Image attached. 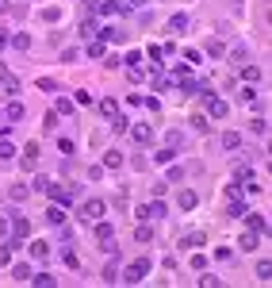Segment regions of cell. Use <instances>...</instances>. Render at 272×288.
Returning <instances> with one entry per match:
<instances>
[{"label": "cell", "mask_w": 272, "mask_h": 288, "mask_svg": "<svg viewBox=\"0 0 272 288\" xmlns=\"http://www.w3.org/2000/svg\"><path fill=\"white\" fill-rule=\"evenodd\" d=\"M161 216H169V208H165V204H161V196H158V200L146 208V219H161Z\"/></svg>", "instance_id": "5bb4252c"}, {"label": "cell", "mask_w": 272, "mask_h": 288, "mask_svg": "<svg viewBox=\"0 0 272 288\" xmlns=\"http://www.w3.org/2000/svg\"><path fill=\"white\" fill-rule=\"evenodd\" d=\"M96 242H100V250H115V227L111 223H104V219H96Z\"/></svg>", "instance_id": "5b68a950"}, {"label": "cell", "mask_w": 272, "mask_h": 288, "mask_svg": "<svg viewBox=\"0 0 272 288\" xmlns=\"http://www.w3.org/2000/svg\"><path fill=\"white\" fill-rule=\"evenodd\" d=\"M27 281H31V285H39V288H54V277H50V273H31Z\"/></svg>", "instance_id": "ffe728a7"}, {"label": "cell", "mask_w": 272, "mask_h": 288, "mask_svg": "<svg viewBox=\"0 0 272 288\" xmlns=\"http://www.w3.org/2000/svg\"><path fill=\"white\" fill-rule=\"evenodd\" d=\"M127 81L138 85V81H142V66H127Z\"/></svg>", "instance_id": "4dcf8cb0"}, {"label": "cell", "mask_w": 272, "mask_h": 288, "mask_svg": "<svg viewBox=\"0 0 272 288\" xmlns=\"http://www.w3.org/2000/svg\"><path fill=\"white\" fill-rule=\"evenodd\" d=\"M43 196H50V200L54 204H61V208H69L73 204V196H77V192H73L69 185H57V181H50V185H46V192Z\"/></svg>", "instance_id": "3957f363"}, {"label": "cell", "mask_w": 272, "mask_h": 288, "mask_svg": "<svg viewBox=\"0 0 272 288\" xmlns=\"http://www.w3.org/2000/svg\"><path fill=\"white\" fill-rule=\"evenodd\" d=\"M8 46H15V50H27V46H31V39L15 31V35H8Z\"/></svg>", "instance_id": "44dd1931"}, {"label": "cell", "mask_w": 272, "mask_h": 288, "mask_svg": "<svg viewBox=\"0 0 272 288\" xmlns=\"http://www.w3.org/2000/svg\"><path fill=\"white\" fill-rule=\"evenodd\" d=\"M39 88H43V92H57V85L50 81V77H43V81H39Z\"/></svg>", "instance_id": "ee69618b"}, {"label": "cell", "mask_w": 272, "mask_h": 288, "mask_svg": "<svg viewBox=\"0 0 272 288\" xmlns=\"http://www.w3.org/2000/svg\"><path fill=\"white\" fill-rule=\"evenodd\" d=\"M184 27H188V15H184V12L169 15V31H184Z\"/></svg>", "instance_id": "7402d4cb"}, {"label": "cell", "mask_w": 272, "mask_h": 288, "mask_svg": "<svg viewBox=\"0 0 272 288\" xmlns=\"http://www.w3.org/2000/svg\"><path fill=\"white\" fill-rule=\"evenodd\" d=\"M249 131H253V135H269V119H253Z\"/></svg>", "instance_id": "d6a6232c"}, {"label": "cell", "mask_w": 272, "mask_h": 288, "mask_svg": "<svg viewBox=\"0 0 272 288\" xmlns=\"http://www.w3.org/2000/svg\"><path fill=\"white\" fill-rule=\"evenodd\" d=\"M100 281H104V285H115V281H119V265H115V261H108V265H104Z\"/></svg>", "instance_id": "2e32d148"}, {"label": "cell", "mask_w": 272, "mask_h": 288, "mask_svg": "<svg viewBox=\"0 0 272 288\" xmlns=\"http://www.w3.org/2000/svg\"><path fill=\"white\" fill-rule=\"evenodd\" d=\"M27 277H31V265H23V261H15V265H12V281L19 285V281H27Z\"/></svg>", "instance_id": "d6986e66"}, {"label": "cell", "mask_w": 272, "mask_h": 288, "mask_svg": "<svg viewBox=\"0 0 272 288\" xmlns=\"http://www.w3.org/2000/svg\"><path fill=\"white\" fill-rule=\"evenodd\" d=\"M169 146L176 150V146H184V135H176V131H169Z\"/></svg>", "instance_id": "7bdbcfd3"}, {"label": "cell", "mask_w": 272, "mask_h": 288, "mask_svg": "<svg viewBox=\"0 0 272 288\" xmlns=\"http://www.w3.org/2000/svg\"><path fill=\"white\" fill-rule=\"evenodd\" d=\"M127 127H130V123H127V115H119V112H115V115H111V131H115V135H123Z\"/></svg>", "instance_id": "d4e9b609"}, {"label": "cell", "mask_w": 272, "mask_h": 288, "mask_svg": "<svg viewBox=\"0 0 272 288\" xmlns=\"http://www.w3.org/2000/svg\"><path fill=\"white\" fill-rule=\"evenodd\" d=\"M192 127H196V131H203V135H207V131H211V123H207V115H196V119H192Z\"/></svg>", "instance_id": "8d00e7d4"}, {"label": "cell", "mask_w": 272, "mask_h": 288, "mask_svg": "<svg viewBox=\"0 0 272 288\" xmlns=\"http://www.w3.org/2000/svg\"><path fill=\"white\" fill-rule=\"evenodd\" d=\"M161 54H165L161 46H150V62H154V66H161Z\"/></svg>", "instance_id": "b9f144b4"}, {"label": "cell", "mask_w": 272, "mask_h": 288, "mask_svg": "<svg viewBox=\"0 0 272 288\" xmlns=\"http://www.w3.org/2000/svg\"><path fill=\"white\" fill-rule=\"evenodd\" d=\"M150 238H154V230L146 227V223H138V227H134V242H150Z\"/></svg>", "instance_id": "603a6c76"}, {"label": "cell", "mask_w": 272, "mask_h": 288, "mask_svg": "<svg viewBox=\"0 0 272 288\" xmlns=\"http://www.w3.org/2000/svg\"><path fill=\"white\" fill-rule=\"evenodd\" d=\"M207 54H211V58H222V54H226V46L218 43V39H211V43H207Z\"/></svg>", "instance_id": "83f0119b"}, {"label": "cell", "mask_w": 272, "mask_h": 288, "mask_svg": "<svg viewBox=\"0 0 272 288\" xmlns=\"http://www.w3.org/2000/svg\"><path fill=\"white\" fill-rule=\"evenodd\" d=\"M238 146H242V135L238 131H226L222 135V150H238Z\"/></svg>", "instance_id": "e0dca14e"}, {"label": "cell", "mask_w": 272, "mask_h": 288, "mask_svg": "<svg viewBox=\"0 0 272 288\" xmlns=\"http://www.w3.org/2000/svg\"><path fill=\"white\" fill-rule=\"evenodd\" d=\"M31 258L46 261V258H50V242H46V238H35V242H31Z\"/></svg>", "instance_id": "9c48e42d"}, {"label": "cell", "mask_w": 272, "mask_h": 288, "mask_svg": "<svg viewBox=\"0 0 272 288\" xmlns=\"http://www.w3.org/2000/svg\"><path fill=\"white\" fill-rule=\"evenodd\" d=\"M12 135V123H0V139H8Z\"/></svg>", "instance_id": "c3c4849f"}, {"label": "cell", "mask_w": 272, "mask_h": 288, "mask_svg": "<svg viewBox=\"0 0 272 288\" xmlns=\"http://www.w3.org/2000/svg\"><path fill=\"white\" fill-rule=\"evenodd\" d=\"M119 165H123V154L119 150H108L104 154V169H119Z\"/></svg>", "instance_id": "ac0fdd59"}, {"label": "cell", "mask_w": 272, "mask_h": 288, "mask_svg": "<svg viewBox=\"0 0 272 288\" xmlns=\"http://www.w3.org/2000/svg\"><path fill=\"white\" fill-rule=\"evenodd\" d=\"M43 127H46V131H54V127H57V112H46V119H43Z\"/></svg>", "instance_id": "ab89813d"}, {"label": "cell", "mask_w": 272, "mask_h": 288, "mask_svg": "<svg viewBox=\"0 0 272 288\" xmlns=\"http://www.w3.org/2000/svg\"><path fill=\"white\" fill-rule=\"evenodd\" d=\"M238 100H242V104H257V88H242Z\"/></svg>", "instance_id": "1f68e13d"}, {"label": "cell", "mask_w": 272, "mask_h": 288, "mask_svg": "<svg viewBox=\"0 0 272 288\" xmlns=\"http://www.w3.org/2000/svg\"><path fill=\"white\" fill-rule=\"evenodd\" d=\"M4 115H8L12 123H19V119L27 115V108H23V100H12V104H8V108H4Z\"/></svg>", "instance_id": "8fae6325"}, {"label": "cell", "mask_w": 272, "mask_h": 288, "mask_svg": "<svg viewBox=\"0 0 272 288\" xmlns=\"http://www.w3.org/2000/svg\"><path fill=\"white\" fill-rule=\"evenodd\" d=\"M96 12L100 15H119V12H127V4H119V0H96Z\"/></svg>", "instance_id": "52a82bcc"}, {"label": "cell", "mask_w": 272, "mask_h": 288, "mask_svg": "<svg viewBox=\"0 0 272 288\" xmlns=\"http://www.w3.org/2000/svg\"><path fill=\"white\" fill-rule=\"evenodd\" d=\"M4 77H8V66H4V62H0V81H4Z\"/></svg>", "instance_id": "681fc988"}, {"label": "cell", "mask_w": 272, "mask_h": 288, "mask_svg": "<svg viewBox=\"0 0 272 288\" xmlns=\"http://www.w3.org/2000/svg\"><path fill=\"white\" fill-rule=\"evenodd\" d=\"M73 108H77V104H73V100H65V96H61V100L54 104V112H57V115H73Z\"/></svg>", "instance_id": "484cf974"}, {"label": "cell", "mask_w": 272, "mask_h": 288, "mask_svg": "<svg viewBox=\"0 0 272 288\" xmlns=\"http://www.w3.org/2000/svg\"><path fill=\"white\" fill-rule=\"evenodd\" d=\"M242 77L245 81H261V66H242Z\"/></svg>", "instance_id": "f1b7e54d"}, {"label": "cell", "mask_w": 272, "mask_h": 288, "mask_svg": "<svg viewBox=\"0 0 272 288\" xmlns=\"http://www.w3.org/2000/svg\"><path fill=\"white\" fill-rule=\"evenodd\" d=\"M100 112L104 115H115V100H100Z\"/></svg>", "instance_id": "bcb514c9"}, {"label": "cell", "mask_w": 272, "mask_h": 288, "mask_svg": "<svg viewBox=\"0 0 272 288\" xmlns=\"http://www.w3.org/2000/svg\"><path fill=\"white\" fill-rule=\"evenodd\" d=\"M104 212H108V204H104V200H85V204H81V219H88V223L104 219Z\"/></svg>", "instance_id": "277c9868"}, {"label": "cell", "mask_w": 272, "mask_h": 288, "mask_svg": "<svg viewBox=\"0 0 272 288\" xmlns=\"http://www.w3.org/2000/svg\"><path fill=\"white\" fill-rule=\"evenodd\" d=\"M12 234H15V238H27V234H31V223L15 216V219H12Z\"/></svg>", "instance_id": "9a60e30c"}, {"label": "cell", "mask_w": 272, "mask_h": 288, "mask_svg": "<svg viewBox=\"0 0 272 288\" xmlns=\"http://www.w3.org/2000/svg\"><path fill=\"white\" fill-rule=\"evenodd\" d=\"M27 192H31V188H23V185H15V188H12V200H27Z\"/></svg>", "instance_id": "60d3db41"}, {"label": "cell", "mask_w": 272, "mask_h": 288, "mask_svg": "<svg viewBox=\"0 0 272 288\" xmlns=\"http://www.w3.org/2000/svg\"><path fill=\"white\" fill-rule=\"evenodd\" d=\"M146 277H150V258H138V261H130L127 269L119 273V281H123V285H142Z\"/></svg>", "instance_id": "6da1fadb"}, {"label": "cell", "mask_w": 272, "mask_h": 288, "mask_svg": "<svg viewBox=\"0 0 272 288\" xmlns=\"http://www.w3.org/2000/svg\"><path fill=\"white\" fill-rule=\"evenodd\" d=\"M245 223H249V230H257V234H269V219L261 216V212H245Z\"/></svg>", "instance_id": "8992f818"}, {"label": "cell", "mask_w": 272, "mask_h": 288, "mask_svg": "<svg viewBox=\"0 0 272 288\" xmlns=\"http://www.w3.org/2000/svg\"><path fill=\"white\" fill-rule=\"evenodd\" d=\"M4 234H12V223H8V219H0V238H4Z\"/></svg>", "instance_id": "7dc6e473"}, {"label": "cell", "mask_w": 272, "mask_h": 288, "mask_svg": "<svg viewBox=\"0 0 272 288\" xmlns=\"http://www.w3.org/2000/svg\"><path fill=\"white\" fill-rule=\"evenodd\" d=\"M154 161H161V165H169V161H172V146H165V150H158V154H154Z\"/></svg>", "instance_id": "d590c367"}, {"label": "cell", "mask_w": 272, "mask_h": 288, "mask_svg": "<svg viewBox=\"0 0 272 288\" xmlns=\"http://www.w3.org/2000/svg\"><path fill=\"white\" fill-rule=\"evenodd\" d=\"M130 135H134V143H154V131L150 127H142V123H138V127H127Z\"/></svg>", "instance_id": "4fadbf2b"}, {"label": "cell", "mask_w": 272, "mask_h": 288, "mask_svg": "<svg viewBox=\"0 0 272 288\" xmlns=\"http://www.w3.org/2000/svg\"><path fill=\"white\" fill-rule=\"evenodd\" d=\"M12 158H15V146L8 139H0V161H12Z\"/></svg>", "instance_id": "cb8c5ba5"}, {"label": "cell", "mask_w": 272, "mask_h": 288, "mask_svg": "<svg viewBox=\"0 0 272 288\" xmlns=\"http://www.w3.org/2000/svg\"><path fill=\"white\" fill-rule=\"evenodd\" d=\"M257 277L265 281V285H269V277H272V265H269V258H265V261H257Z\"/></svg>", "instance_id": "f546056e"}, {"label": "cell", "mask_w": 272, "mask_h": 288, "mask_svg": "<svg viewBox=\"0 0 272 288\" xmlns=\"http://www.w3.org/2000/svg\"><path fill=\"white\" fill-rule=\"evenodd\" d=\"M108 50H104V43H88V58H104Z\"/></svg>", "instance_id": "f35d334b"}, {"label": "cell", "mask_w": 272, "mask_h": 288, "mask_svg": "<svg viewBox=\"0 0 272 288\" xmlns=\"http://www.w3.org/2000/svg\"><path fill=\"white\" fill-rule=\"evenodd\" d=\"M176 204H180V208H184V212H192V208H196V204H200V196H196V192H192V188H184V192H180V196H176Z\"/></svg>", "instance_id": "7c38bea8"}, {"label": "cell", "mask_w": 272, "mask_h": 288, "mask_svg": "<svg viewBox=\"0 0 272 288\" xmlns=\"http://www.w3.org/2000/svg\"><path fill=\"white\" fill-rule=\"evenodd\" d=\"M242 250H257V230H249V234H242Z\"/></svg>", "instance_id": "4316f807"}, {"label": "cell", "mask_w": 272, "mask_h": 288, "mask_svg": "<svg viewBox=\"0 0 272 288\" xmlns=\"http://www.w3.org/2000/svg\"><path fill=\"white\" fill-rule=\"evenodd\" d=\"M73 104H81V108H88V104H92V92H85V88H81V92L73 96Z\"/></svg>", "instance_id": "74e56055"}, {"label": "cell", "mask_w": 272, "mask_h": 288, "mask_svg": "<svg viewBox=\"0 0 272 288\" xmlns=\"http://www.w3.org/2000/svg\"><path fill=\"white\" fill-rule=\"evenodd\" d=\"M23 165H27V169L39 165V143H27V146H23Z\"/></svg>", "instance_id": "30bf717a"}, {"label": "cell", "mask_w": 272, "mask_h": 288, "mask_svg": "<svg viewBox=\"0 0 272 288\" xmlns=\"http://www.w3.org/2000/svg\"><path fill=\"white\" fill-rule=\"evenodd\" d=\"M46 223H50V227H61V223H65V208H61V204H50V208H46Z\"/></svg>", "instance_id": "ba28073f"}, {"label": "cell", "mask_w": 272, "mask_h": 288, "mask_svg": "<svg viewBox=\"0 0 272 288\" xmlns=\"http://www.w3.org/2000/svg\"><path fill=\"white\" fill-rule=\"evenodd\" d=\"M200 242H203L200 230H192V234H184V238H180V246H200Z\"/></svg>", "instance_id": "836d02e7"}, {"label": "cell", "mask_w": 272, "mask_h": 288, "mask_svg": "<svg viewBox=\"0 0 272 288\" xmlns=\"http://www.w3.org/2000/svg\"><path fill=\"white\" fill-rule=\"evenodd\" d=\"M200 92H203V108H207V119H226V115H230V104H226V100L211 96L207 88H200Z\"/></svg>", "instance_id": "7a4b0ae2"}, {"label": "cell", "mask_w": 272, "mask_h": 288, "mask_svg": "<svg viewBox=\"0 0 272 288\" xmlns=\"http://www.w3.org/2000/svg\"><path fill=\"white\" fill-rule=\"evenodd\" d=\"M127 4H130V8H142V4H146V0H127Z\"/></svg>", "instance_id": "f907efd6"}, {"label": "cell", "mask_w": 272, "mask_h": 288, "mask_svg": "<svg viewBox=\"0 0 272 288\" xmlns=\"http://www.w3.org/2000/svg\"><path fill=\"white\" fill-rule=\"evenodd\" d=\"M4 46H8V35H0V50H4Z\"/></svg>", "instance_id": "816d5d0a"}, {"label": "cell", "mask_w": 272, "mask_h": 288, "mask_svg": "<svg viewBox=\"0 0 272 288\" xmlns=\"http://www.w3.org/2000/svg\"><path fill=\"white\" fill-rule=\"evenodd\" d=\"M12 261V246H0V265H8Z\"/></svg>", "instance_id": "f6af8a7d"}, {"label": "cell", "mask_w": 272, "mask_h": 288, "mask_svg": "<svg viewBox=\"0 0 272 288\" xmlns=\"http://www.w3.org/2000/svg\"><path fill=\"white\" fill-rule=\"evenodd\" d=\"M61 261H65V265H69V269H81V258H77V254H73V250H65V254H61Z\"/></svg>", "instance_id": "e575fe53"}]
</instances>
